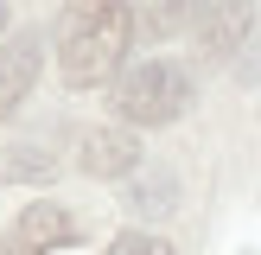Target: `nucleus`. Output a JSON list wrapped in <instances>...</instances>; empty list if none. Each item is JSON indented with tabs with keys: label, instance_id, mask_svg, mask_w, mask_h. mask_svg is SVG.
<instances>
[{
	"label": "nucleus",
	"instance_id": "nucleus-1",
	"mask_svg": "<svg viewBox=\"0 0 261 255\" xmlns=\"http://www.w3.org/2000/svg\"><path fill=\"white\" fill-rule=\"evenodd\" d=\"M134 45V7L121 0H83L58 19V76L70 89H102L121 76V58Z\"/></svg>",
	"mask_w": 261,
	"mask_h": 255
},
{
	"label": "nucleus",
	"instance_id": "nucleus-10",
	"mask_svg": "<svg viewBox=\"0 0 261 255\" xmlns=\"http://www.w3.org/2000/svg\"><path fill=\"white\" fill-rule=\"evenodd\" d=\"M0 32H7V7H0Z\"/></svg>",
	"mask_w": 261,
	"mask_h": 255
},
{
	"label": "nucleus",
	"instance_id": "nucleus-3",
	"mask_svg": "<svg viewBox=\"0 0 261 255\" xmlns=\"http://www.w3.org/2000/svg\"><path fill=\"white\" fill-rule=\"evenodd\" d=\"M76 236H83V230H76L70 204L38 198V204H25V211L13 217V230L0 236V255H51V249H64V242H76Z\"/></svg>",
	"mask_w": 261,
	"mask_h": 255
},
{
	"label": "nucleus",
	"instance_id": "nucleus-5",
	"mask_svg": "<svg viewBox=\"0 0 261 255\" xmlns=\"http://www.w3.org/2000/svg\"><path fill=\"white\" fill-rule=\"evenodd\" d=\"M76 166L89 178H134L140 172V140L127 128H89L83 147H76Z\"/></svg>",
	"mask_w": 261,
	"mask_h": 255
},
{
	"label": "nucleus",
	"instance_id": "nucleus-7",
	"mask_svg": "<svg viewBox=\"0 0 261 255\" xmlns=\"http://www.w3.org/2000/svg\"><path fill=\"white\" fill-rule=\"evenodd\" d=\"M127 204H134L140 217H160V211H172V178H166V172H140L134 185H127Z\"/></svg>",
	"mask_w": 261,
	"mask_h": 255
},
{
	"label": "nucleus",
	"instance_id": "nucleus-9",
	"mask_svg": "<svg viewBox=\"0 0 261 255\" xmlns=\"http://www.w3.org/2000/svg\"><path fill=\"white\" fill-rule=\"evenodd\" d=\"M109 255H178L166 236H147V230H121V236L109 242Z\"/></svg>",
	"mask_w": 261,
	"mask_h": 255
},
{
	"label": "nucleus",
	"instance_id": "nucleus-6",
	"mask_svg": "<svg viewBox=\"0 0 261 255\" xmlns=\"http://www.w3.org/2000/svg\"><path fill=\"white\" fill-rule=\"evenodd\" d=\"M249 26H255L249 7H191V26H185V32L198 38L204 58H229V51H242Z\"/></svg>",
	"mask_w": 261,
	"mask_h": 255
},
{
	"label": "nucleus",
	"instance_id": "nucleus-2",
	"mask_svg": "<svg viewBox=\"0 0 261 255\" xmlns=\"http://www.w3.org/2000/svg\"><path fill=\"white\" fill-rule=\"evenodd\" d=\"M185 102H191V76L172 58H147L115 76V115L127 128H166L185 115Z\"/></svg>",
	"mask_w": 261,
	"mask_h": 255
},
{
	"label": "nucleus",
	"instance_id": "nucleus-4",
	"mask_svg": "<svg viewBox=\"0 0 261 255\" xmlns=\"http://www.w3.org/2000/svg\"><path fill=\"white\" fill-rule=\"evenodd\" d=\"M38 64H45V38H38V32H13L7 45H0V121L32 96Z\"/></svg>",
	"mask_w": 261,
	"mask_h": 255
},
{
	"label": "nucleus",
	"instance_id": "nucleus-8",
	"mask_svg": "<svg viewBox=\"0 0 261 255\" xmlns=\"http://www.w3.org/2000/svg\"><path fill=\"white\" fill-rule=\"evenodd\" d=\"M178 26H191V7H147V13L134 7V32L140 38H166V32H178Z\"/></svg>",
	"mask_w": 261,
	"mask_h": 255
}]
</instances>
